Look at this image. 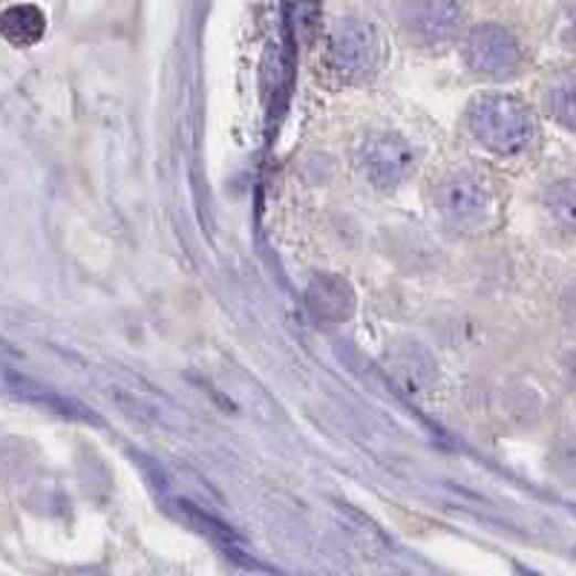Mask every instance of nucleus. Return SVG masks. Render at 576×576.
Masks as SVG:
<instances>
[{
    "mask_svg": "<svg viewBox=\"0 0 576 576\" xmlns=\"http://www.w3.org/2000/svg\"><path fill=\"white\" fill-rule=\"evenodd\" d=\"M545 213L547 222L554 226L556 234L576 237V179H562L545 190Z\"/></svg>",
    "mask_w": 576,
    "mask_h": 576,
    "instance_id": "nucleus-10",
    "label": "nucleus"
},
{
    "mask_svg": "<svg viewBox=\"0 0 576 576\" xmlns=\"http://www.w3.org/2000/svg\"><path fill=\"white\" fill-rule=\"evenodd\" d=\"M360 168L375 188H398L416 170V150L398 133H375L364 142Z\"/></svg>",
    "mask_w": 576,
    "mask_h": 576,
    "instance_id": "nucleus-5",
    "label": "nucleus"
},
{
    "mask_svg": "<svg viewBox=\"0 0 576 576\" xmlns=\"http://www.w3.org/2000/svg\"><path fill=\"white\" fill-rule=\"evenodd\" d=\"M547 107L554 113L556 122L576 130V75H565L547 93Z\"/></svg>",
    "mask_w": 576,
    "mask_h": 576,
    "instance_id": "nucleus-11",
    "label": "nucleus"
},
{
    "mask_svg": "<svg viewBox=\"0 0 576 576\" xmlns=\"http://www.w3.org/2000/svg\"><path fill=\"white\" fill-rule=\"evenodd\" d=\"M464 7L450 0H430V3H409L404 9V23L409 35L418 38L421 44H441L450 41L461 27Z\"/></svg>",
    "mask_w": 576,
    "mask_h": 576,
    "instance_id": "nucleus-7",
    "label": "nucleus"
},
{
    "mask_svg": "<svg viewBox=\"0 0 576 576\" xmlns=\"http://www.w3.org/2000/svg\"><path fill=\"white\" fill-rule=\"evenodd\" d=\"M46 30L44 12L32 3H15L3 9V35L15 46H32Z\"/></svg>",
    "mask_w": 576,
    "mask_h": 576,
    "instance_id": "nucleus-9",
    "label": "nucleus"
},
{
    "mask_svg": "<svg viewBox=\"0 0 576 576\" xmlns=\"http://www.w3.org/2000/svg\"><path fill=\"white\" fill-rule=\"evenodd\" d=\"M384 364H387L389 378L398 384L407 395L412 398H423L430 395L438 380L436 360L430 358V352L418 346V343H395L392 349H387L384 355Z\"/></svg>",
    "mask_w": 576,
    "mask_h": 576,
    "instance_id": "nucleus-6",
    "label": "nucleus"
},
{
    "mask_svg": "<svg viewBox=\"0 0 576 576\" xmlns=\"http://www.w3.org/2000/svg\"><path fill=\"white\" fill-rule=\"evenodd\" d=\"M562 461L570 464V468H576V436H570L568 441H565V447H562Z\"/></svg>",
    "mask_w": 576,
    "mask_h": 576,
    "instance_id": "nucleus-12",
    "label": "nucleus"
},
{
    "mask_svg": "<svg viewBox=\"0 0 576 576\" xmlns=\"http://www.w3.org/2000/svg\"><path fill=\"white\" fill-rule=\"evenodd\" d=\"M326 61L341 78H360L378 61V35L366 21L346 18L328 35Z\"/></svg>",
    "mask_w": 576,
    "mask_h": 576,
    "instance_id": "nucleus-4",
    "label": "nucleus"
},
{
    "mask_svg": "<svg viewBox=\"0 0 576 576\" xmlns=\"http://www.w3.org/2000/svg\"><path fill=\"white\" fill-rule=\"evenodd\" d=\"M464 61L482 78H511L522 70L525 52L511 30L499 23H484L464 41Z\"/></svg>",
    "mask_w": 576,
    "mask_h": 576,
    "instance_id": "nucleus-3",
    "label": "nucleus"
},
{
    "mask_svg": "<svg viewBox=\"0 0 576 576\" xmlns=\"http://www.w3.org/2000/svg\"><path fill=\"white\" fill-rule=\"evenodd\" d=\"M574 373H576V366H574Z\"/></svg>",
    "mask_w": 576,
    "mask_h": 576,
    "instance_id": "nucleus-14",
    "label": "nucleus"
},
{
    "mask_svg": "<svg viewBox=\"0 0 576 576\" xmlns=\"http://www.w3.org/2000/svg\"><path fill=\"white\" fill-rule=\"evenodd\" d=\"M468 125L488 150L499 156H519L536 136L531 109L511 95H482L468 109Z\"/></svg>",
    "mask_w": 576,
    "mask_h": 576,
    "instance_id": "nucleus-1",
    "label": "nucleus"
},
{
    "mask_svg": "<svg viewBox=\"0 0 576 576\" xmlns=\"http://www.w3.org/2000/svg\"><path fill=\"white\" fill-rule=\"evenodd\" d=\"M70 576H107V574H104V570H98V568H81V570H73Z\"/></svg>",
    "mask_w": 576,
    "mask_h": 576,
    "instance_id": "nucleus-13",
    "label": "nucleus"
},
{
    "mask_svg": "<svg viewBox=\"0 0 576 576\" xmlns=\"http://www.w3.org/2000/svg\"><path fill=\"white\" fill-rule=\"evenodd\" d=\"M436 208L447 226L473 231L488 222L490 211H493V193L482 176L455 170L436 185Z\"/></svg>",
    "mask_w": 576,
    "mask_h": 576,
    "instance_id": "nucleus-2",
    "label": "nucleus"
},
{
    "mask_svg": "<svg viewBox=\"0 0 576 576\" xmlns=\"http://www.w3.org/2000/svg\"><path fill=\"white\" fill-rule=\"evenodd\" d=\"M308 312L323 323H343L349 321L355 312V292L337 274H321L314 277L306 289Z\"/></svg>",
    "mask_w": 576,
    "mask_h": 576,
    "instance_id": "nucleus-8",
    "label": "nucleus"
}]
</instances>
